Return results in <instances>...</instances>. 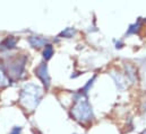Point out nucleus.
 <instances>
[{
    "label": "nucleus",
    "mask_w": 146,
    "mask_h": 134,
    "mask_svg": "<svg viewBox=\"0 0 146 134\" xmlns=\"http://www.w3.org/2000/svg\"><path fill=\"white\" fill-rule=\"evenodd\" d=\"M11 134H19V129H15V130L11 132Z\"/></svg>",
    "instance_id": "obj_2"
},
{
    "label": "nucleus",
    "mask_w": 146,
    "mask_h": 134,
    "mask_svg": "<svg viewBox=\"0 0 146 134\" xmlns=\"http://www.w3.org/2000/svg\"><path fill=\"white\" fill-rule=\"evenodd\" d=\"M52 53H53L52 46H51V45H46V47H45V50H44V58H45V59H50L51 55H52Z\"/></svg>",
    "instance_id": "obj_1"
}]
</instances>
